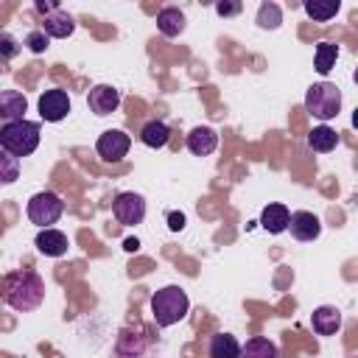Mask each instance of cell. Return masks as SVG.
<instances>
[{"label":"cell","instance_id":"cell-9","mask_svg":"<svg viewBox=\"0 0 358 358\" xmlns=\"http://www.w3.org/2000/svg\"><path fill=\"white\" fill-rule=\"evenodd\" d=\"M87 106H90V112H95L101 117L103 115H112L120 106V92L112 84H95L90 90V95H87Z\"/></svg>","mask_w":358,"mask_h":358},{"label":"cell","instance_id":"cell-20","mask_svg":"<svg viewBox=\"0 0 358 358\" xmlns=\"http://www.w3.org/2000/svg\"><path fill=\"white\" fill-rule=\"evenodd\" d=\"M308 145L316 151V154H327V151H333L336 145H338V134H336V129H330V126H313L310 129V134H308Z\"/></svg>","mask_w":358,"mask_h":358},{"label":"cell","instance_id":"cell-11","mask_svg":"<svg viewBox=\"0 0 358 358\" xmlns=\"http://www.w3.org/2000/svg\"><path fill=\"white\" fill-rule=\"evenodd\" d=\"M48 39L53 36V39H67L73 31H76V22H73V17L67 14V11H62V8H56V11H50L45 20H42V28H39Z\"/></svg>","mask_w":358,"mask_h":358},{"label":"cell","instance_id":"cell-24","mask_svg":"<svg viewBox=\"0 0 358 358\" xmlns=\"http://www.w3.org/2000/svg\"><path fill=\"white\" fill-rule=\"evenodd\" d=\"M280 22H282V11H280V6L277 3H260V8H257V25L260 28H266V31H274V28H280Z\"/></svg>","mask_w":358,"mask_h":358},{"label":"cell","instance_id":"cell-4","mask_svg":"<svg viewBox=\"0 0 358 358\" xmlns=\"http://www.w3.org/2000/svg\"><path fill=\"white\" fill-rule=\"evenodd\" d=\"M305 109L316 120H333L341 112V90L333 81H316L305 92Z\"/></svg>","mask_w":358,"mask_h":358},{"label":"cell","instance_id":"cell-10","mask_svg":"<svg viewBox=\"0 0 358 358\" xmlns=\"http://www.w3.org/2000/svg\"><path fill=\"white\" fill-rule=\"evenodd\" d=\"M288 229L296 241H316L322 232V221L308 210H296L288 215Z\"/></svg>","mask_w":358,"mask_h":358},{"label":"cell","instance_id":"cell-30","mask_svg":"<svg viewBox=\"0 0 358 358\" xmlns=\"http://www.w3.org/2000/svg\"><path fill=\"white\" fill-rule=\"evenodd\" d=\"M56 8H59L56 3H42V0H36V11H39V14H45V17H48L50 11H56Z\"/></svg>","mask_w":358,"mask_h":358},{"label":"cell","instance_id":"cell-25","mask_svg":"<svg viewBox=\"0 0 358 358\" xmlns=\"http://www.w3.org/2000/svg\"><path fill=\"white\" fill-rule=\"evenodd\" d=\"M20 179V159L0 148V185H11Z\"/></svg>","mask_w":358,"mask_h":358},{"label":"cell","instance_id":"cell-21","mask_svg":"<svg viewBox=\"0 0 358 358\" xmlns=\"http://www.w3.org/2000/svg\"><path fill=\"white\" fill-rule=\"evenodd\" d=\"M140 140H143V145H148V148H162V145L171 140V129H168L162 120H148V123L140 129Z\"/></svg>","mask_w":358,"mask_h":358},{"label":"cell","instance_id":"cell-2","mask_svg":"<svg viewBox=\"0 0 358 358\" xmlns=\"http://www.w3.org/2000/svg\"><path fill=\"white\" fill-rule=\"evenodd\" d=\"M190 310V299L185 294V288L179 285H165L159 291H154L151 296V316L157 322V327H171L176 322H182Z\"/></svg>","mask_w":358,"mask_h":358},{"label":"cell","instance_id":"cell-6","mask_svg":"<svg viewBox=\"0 0 358 358\" xmlns=\"http://www.w3.org/2000/svg\"><path fill=\"white\" fill-rule=\"evenodd\" d=\"M112 215L123 227H137L145 218V199L140 193H134V190H123L112 201Z\"/></svg>","mask_w":358,"mask_h":358},{"label":"cell","instance_id":"cell-18","mask_svg":"<svg viewBox=\"0 0 358 358\" xmlns=\"http://www.w3.org/2000/svg\"><path fill=\"white\" fill-rule=\"evenodd\" d=\"M238 358H280V350H277V344H274L271 338L255 336V338H249L246 344H241Z\"/></svg>","mask_w":358,"mask_h":358},{"label":"cell","instance_id":"cell-31","mask_svg":"<svg viewBox=\"0 0 358 358\" xmlns=\"http://www.w3.org/2000/svg\"><path fill=\"white\" fill-rule=\"evenodd\" d=\"M123 249H126V252H137V249H140V241H137V238H126V241H123Z\"/></svg>","mask_w":358,"mask_h":358},{"label":"cell","instance_id":"cell-13","mask_svg":"<svg viewBox=\"0 0 358 358\" xmlns=\"http://www.w3.org/2000/svg\"><path fill=\"white\" fill-rule=\"evenodd\" d=\"M310 327H313L319 336H336V330L341 327V313H338V308H333V305H319V308L310 313Z\"/></svg>","mask_w":358,"mask_h":358},{"label":"cell","instance_id":"cell-26","mask_svg":"<svg viewBox=\"0 0 358 358\" xmlns=\"http://www.w3.org/2000/svg\"><path fill=\"white\" fill-rule=\"evenodd\" d=\"M25 48H28L31 53H45V50H48V36H45L42 31H28Z\"/></svg>","mask_w":358,"mask_h":358},{"label":"cell","instance_id":"cell-16","mask_svg":"<svg viewBox=\"0 0 358 358\" xmlns=\"http://www.w3.org/2000/svg\"><path fill=\"white\" fill-rule=\"evenodd\" d=\"M185 25H187V20H185V14L176 6L159 8V14H157V31L162 36H179L185 31Z\"/></svg>","mask_w":358,"mask_h":358},{"label":"cell","instance_id":"cell-1","mask_svg":"<svg viewBox=\"0 0 358 358\" xmlns=\"http://www.w3.org/2000/svg\"><path fill=\"white\" fill-rule=\"evenodd\" d=\"M0 296L8 308L20 310V313H28V310H36L45 299V280L31 271V268H17V271H8L3 277V285H0Z\"/></svg>","mask_w":358,"mask_h":358},{"label":"cell","instance_id":"cell-28","mask_svg":"<svg viewBox=\"0 0 358 358\" xmlns=\"http://www.w3.org/2000/svg\"><path fill=\"white\" fill-rule=\"evenodd\" d=\"M241 3L238 0H221V3H215V14L218 17H235V14H241Z\"/></svg>","mask_w":358,"mask_h":358},{"label":"cell","instance_id":"cell-23","mask_svg":"<svg viewBox=\"0 0 358 358\" xmlns=\"http://www.w3.org/2000/svg\"><path fill=\"white\" fill-rule=\"evenodd\" d=\"M338 0L333 3V0H308L305 3V14L313 20V22H327V20H333L336 14H338Z\"/></svg>","mask_w":358,"mask_h":358},{"label":"cell","instance_id":"cell-27","mask_svg":"<svg viewBox=\"0 0 358 358\" xmlns=\"http://www.w3.org/2000/svg\"><path fill=\"white\" fill-rule=\"evenodd\" d=\"M17 53H20L17 39H14V36H8V34H3V36H0V56H3V59H14Z\"/></svg>","mask_w":358,"mask_h":358},{"label":"cell","instance_id":"cell-22","mask_svg":"<svg viewBox=\"0 0 358 358\" xmlns=\"http://www.w3.org/2000/svg\"><path fill=\"white\" fill-rule=\"evenodd\" d=\"M336 59H338V45L336 42H319L316 45V53H313V64L322 76H327L333 67H336Z\"/></svg>","mask_w":358,"mask_h":358},{"label":"cell","instance_id":"cell-29","mask_svg":"<svg viewBox=\"0 0 358 358\" xmlns=\"http://www.w3.org/2000/svg\"><path fill=\"white\" fill-rule=\"evenodd\" d=\"M182 227H185V215H182V213H168V229L179 232Z\"/></svg>","mask_w":358,"mask_h":358},{"label":"cell","instance_id":"cell-14","mask_svg":"<svg viewBox=\"0 0 358 358\" xmlns=\"http://www.w3.org/2000/svg\"><path fill=\"white\" fill-rule=\"evenodd\" d=\"M215 145H218L215 129H210V126H196V129H190V134H187V148H190V154L207 157V154L215 151Z\"/></svg>","mask_w":358,"mask_h":358},{"label":"cell","instance_id":"cell-3","mask_svg":"<svg viewBox=\"0 0 358 358\" xmlns=\"http://www.w3.org/2000/svg\"><path fill=\"white\" fill-rule=\"evenodd\" d=\"M39 145V123L34 120H11V123H3L0 129V148L8 151L11 157H28L34 154Z\"/></svg>","mask_w":358,"mask_h":358},{"label":"cell","instance_id":"cell-7","mask_svg":"<svg viewBox=\"0 0 358 358\" xmlns=\"http://www.w3.org/2000/svg\"><path fill=\"white\" fill-rule=\"evenodd\" d=\"M129 145H131V140H129L126 131H120V129H106V131L98 137L95 151H98V157H101L103 162H120V159L129 154Z\"/></svg>","mask_w":358,"mask_h":358},{"label":"cell","instance_id":"cell-15","mask_svg":"<svg viewBox=\"0 0 358 358\" xmlns=\"http://www.w3.org/2000/svg\"><path fill=\"white\" fill-rule=\"evenodd\" d=\"M25 112H28V101H25L22 92H17V90H3V92H0V117H3L6 123L22 120Z\"/></svg>","mask_w":358,"mask_h":358},{"label":"cell","instance_id":"cell-17","mask_svg":"<svg viewBox=\"0 0 358 358\" xmlns=\"http://www.w3.org/2000/svg\"><path fill=\"white\" fill-rule=\"evenodd\" d=\"M288 207L285 204H266L263 213H260V227L271 235H280L288 229Z\"/></svg>","mask_w":358,"mask_h":358},{"label":"cell","instance_id":"cell-12","mask_svg":"<svg viewBox=\"0 0 358 358\" xmlns=\"http://www.w3.org/2000/svg\"><path fill=\"white\" fill-rule=\"evenodd\" d=\"M34 246L45 257H62V255H67V235L59 232V229H53V227H48V229H39Z\"/></svg>","mask_w":358,"mask_h":358},{"label":"cell","instance_id":"cell-5","mask_svg":"<svg viewBox=\"0 0 358 358\" xmlns=\"http://www.w3.org/2000/svg\"><path fill=\"white\" fill-rule=\"evenodd\" d=\"M25 213H28V218H31L39 229H48V227H53V224L62 218L64 201H62V196L53 193V190H39V193L31 196Z\"/></svg>","mask_w":358,"mask_h":358},{"label":"cell","instance_id":"cell-19","mask_svg":"<svg viewBox=\"0 0 358 358\" xmlns=\"http://www.w3.org/2000/svg\"><path fill=\"white\" fill-rule=\"evenodd\" d=\"M207 350H210V358H238L241 341L229 333H215V336H210Z\"/></svg>","mask_w":358,"mask_h":358},{"label":"cell","instance_id":"cell-8","mask_svg":"<svg viewBox=\"0 0 358 358\" xmlns=\"http://www.w3.org/2000/svg\"><path fill=\"white\" fill-rule=\"evenodd\" d=\"M67 112H70V95L64 90H45L39 95V115H42V120L59 123V120L67 117Z\"/></svg>","mask_w":358,"mask_h":358}]
</instances>
